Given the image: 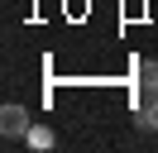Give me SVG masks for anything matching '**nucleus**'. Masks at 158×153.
Segmentation results:
<instances>
[{
  "mask_svg": "<svg viewBox=\"0 0 158 153\" xmlns=\"http://www.w3.org/2000/svg\"><path fill=\"white\" fill-rule=\"evenodd\" d=\"M29 110H24V105H5V110H0V134H5V139H24V134H29Z\"/></svg>",
  "mask_w": 158,
  "mask_h": 153,
  "instance_id": "f257e3e1",
  "label": "nucleus"
},
{
  "mask_svg": "<svg viewBox=\"0 0 158 153\" xmlns=\"http://www.w3.org/2000/svg\"><path fill=\"white\" fill-rule=\"evenodd\" d=\"M139 105V129H158V91H134Z\"/></svg>",
  "mask_w": 158,
  "mask_h": 153,
  "instance_id": "f03ea898",
  "label": "nucleus"
},
{
  "mask_svg": "<svg viewBox=\"0 0 158 153\" xmlns=\"http://www.w3.org/2000/svg\"><path fill=\"white\" fill-rule=\"evenodd\" d=\"M24 143H29V148H53V143H58V134H53L48 124H29V134H24Z\"/></svg>",
  "mask_w": 158,
  "mask_h": 153,
  "instance_id": "7ed1b4c3",
  "label": "nucleus"
},
{
  "mask_svg": "<svg viewBox=\"0 0 158 153\" xmlns=\"http://www.w3.org/2000/svg\"><path fill=\"white\" fill-rule=\"evenodd\" d=\"M139 91H158V62H153V57H148V62H139Z\"/></svg>",
  "mask_w": 158,
  "mask_h": 153,
  "instance_id": "20e7f679",
  "label": "nucleus"
}]
</instances>
